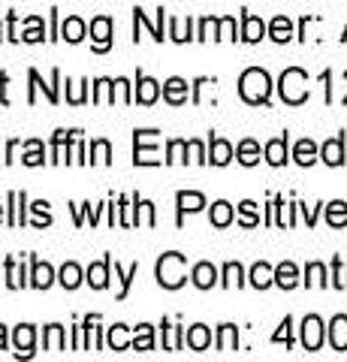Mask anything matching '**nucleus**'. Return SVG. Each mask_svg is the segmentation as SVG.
Masks as SVG:
<instances>
[{
    "label": "nucleus",
    "mask_w": 347,
    "mask_h": 362,
    "mask_svg": "<svg viewBox=\"0 0 347 362\" xmlns=\"http://www.w3.org/2000/svg\"><path fill=\"white\" fill-rule=\"evenodd\" d=\"M239 94H242L245 103H251V106L269 103V94H272V78H269V73L260 70V66H251V70H245L242 78H239Z\"/></svg>",
    "instance_id": "obj_1"
},
{
    "label": "nucleus",
    "mask_w": 347,
    "mask_h": 362,
    "mask_svg": "<svg viewBox=\"0 0 347 362\" xmlns=\"http://www.w3.org/2000/svg\"><path fill=\"white\" fill-rule=\"evenodd\" d=\"M187 281V259L184 254L170 251L158 259V284L163 290H178Z\"/></svg>",
    "instance_id": "obj_2"
},
{
    "label": "nucleus",
    "mask_w": 347,
    "mask_h": 362,
    "mask_svg": "<svg viewBox=\"0 0 347 362\" xmlns=\"http://www.w3.org/2000/svg\"><path fill=\"white\" fill-rule=\"evenodd\" d=\"M278 90H281V100L290 106H299L308 100V73L299 70V66H290V70L281 73V82H278Z\"/></svg>",
    "instance_id": "obj_3"
},
{
    "label": "nucleus",
    "mask_w": 347,
    "mask_h": 362,
    "mask_svg": "<svg viewBox=\"0 0 347 362\" xmlns=\"http://www.w3.org/2000/svg\"><path fill=\"white\" fill-rule=\"evenodd\" d=\"M133 142H136V157L133 163L136 166H158V130H136L133 133Z\"/></svg>",
    "instance_id": "obj_4"
},
{
    "label": "nucleus",
    "mask_w": 347,
    "mask_h": 362,
    "mask_svg": "<svg viewBox=\"0 0 347 362\" xmlns=\"http://www.w3.org/2000/svg\"><path fill=\"white\" fill-rule=\"evenodd\" d=\"M323 344V320L317 314H308L302 320V347L305 350H320Z\"/></svg>",
    "instance_id": "obj_5"
},
{
    "label": "nucleus",
    "mask_w": 347,
    "mask_h": 362,
    "mask_svg": "<svg viewBox=\"0 0 347 362\" xmlns=\"http://www.w3.org/2000/svg\"><path fill=\"white\" fill-rule=\"evenodd\" d=\"M91 40H94V52H109V45H112V18L109 16H97L91 21Z\"/></svg>",
    "instance_id": "obj_6"
},
{
    "label": "nucleus",
    "mask_w": 347,
    "mask_h": 362,
    "mask_svg": "<svg viewBox=\"0 0 347 362\" xmlns=\"http://www.w3.org/2000/svg\"><path fill=\"white\" fill-rule=\"evenodd\" d=\"M158 97H160V82H154L151 76H136V94H133V100L142 106H151V103H158Z\"/></svg>",
    "instance_id": "obj_7"
},
{
    "label": "nucleus",
    "mask_w": 347,
    "mask_h": 362,
    "mask_svg": "<svg viewBox=\"0 0 347 362\" xmlns=\"http://www.w3.org/2000/svg\"><path fill=\"white\" fill-rule=\"evenodd\" d=\"M175 202H178V223H182L184 214H194V211H203L206 209V197L196 194V190H178Z\"/></svg>",
    "instance_id": "obj_8"
},
{
    "label": "nucleus",
    "mask_w": 347,
    "mask_h": 362,
    "mask_svg": "<svg viewBox=\"0 0 347 362\" xmlns=\"http://www.w3.org/2000/svg\"><path fill=\"white\" fill-rule=\"evenodd\" d=\"M109 269H112V257H103L100 263H91L85 272V281L94 290H106L109 287Z\"/></svg>",
    "instance_id": "obj_9"
},
{
    "label": "nucleus",
    "mask_w": 347,
    "mask_h": 362,
    "mask_svg": "<svg viewBox=\"0 0 347 362\" xmlns=\"http://www.w3.org/2000/svg\"><path fill=\"white\" fill-rule=\"evenodd\" d=\"M33 341H37V329H33L30 323L16 326V332H13L16 356H30V354H33Z\"/></svg>",
    "instance_id": "obj_10"
},
{
    "label": "nucleus",
    "mask_w": 347,
    "mask_h": 362,
    "mask_svg": "<svg viewBox=\"0 0 347 362\" xmlns=\"http://www.w3.org/2000/svg\"><path fill=\"white\" fill-rule=\"evenodd\" d=\"M187 82L184 78H178V76H172V78H166L163 82V100L170 106H182V103H187Z\"/></svg>",
    "instance_id": "obj_11"
},
{
    "label": "nucleus",
    "mask_w": 347,
    "mask_h": 362,
    "mask_svg": "<svg viewBox=\"0 0 347 362\" xmlns=\"http://www.w3.org/2000/svg\"><path fill=\"white\" fill-rule=\"evenodd\" d=\"M233 145L227 139H220V136H211L208 139V163H215V166H227L233 160Z\"/></svg>",
    "instance_id": "obj_12"
},
{
    "label": "nucleus",
    "mask_w": 347,
    "mask_h": 362,
    "mask_svg": "<svg viewBox=\"0 0 347 362\" xmlns=\"http://www.w3.org/2000/svg\"><path fill=\"white\" fill-rule=\"evenodd\" d=\"M190 281H194L196 290H211L218 284V269L211 263H196L194 272H190Z\"/></svg>",
    "instance_id": "obj_13"
},
{
    "label": "nucleus",
    "mask_w": 347,
    "mask_h": 362,
    "mask_svg": "<svg viewBox=\"0 0 347 362\" xmlns=\"http://www.w3.org/2000/svg\"><path fill=\"white\" fill-rule=\"evenodd\" d=\"M33 269H30V287H37V290H49L54 284V269L49 263H40L37 257L30 259Z\"/></svg>",
    "instance_id": "obj_14"
},
{
    "label": "nucleus",
    "mask_w": 347,
    "mask_h": 362,
    "mask_svg": "<svg viewBox=\"0 0 347 362\" xmlns=\"http://www.w3.org/2000/svg\"><path fill=\"white\" fill-rule=\"evenodd\" d=\"M266 37V25H263V18H257L251 13H242V37L245 42H260Z\"/></svg>",
    "instance_id": "obj_15"
},
{
    "label": "nucleus",
    "mask_w": 347,
    "mask_h": 362,
    "mask_svg": "<svg viewBox=\"0 0 347 362\" xmlns=\"http://www.w3.org/2000/svg\"><path fill=\"white\" fill-rule=\"evenodd\" d=\"M320 157H323V163H329V166H341L344 163V136H335V139L323 142Z\"/></svg>",
    "instance_id": "obj_16"
},
{
    "label": "nucleus",
    "mask_w": 347,
    "mask_h": 362,
    "mask_svg": "<svg viewBox=\"0 0 347 362\" xmlns=\"http://www.w3.org/2000/svg\"><path fill=\"white\" fill-rule=\"evenodd\" d=\"M184 344H187L190 350H208V344H211V332H208V326L194 323V326H190V329L184 332Z\"/></svg>",
    "instance_id": "obj_17"
},
{
    "label": "nucleus",
    "mask_w": 347,
    "mask_h": 362,
    "mask_svg": "<svg viewBox=\"0 0 347 362\" xmlns=\"http://www.w3.org/2000/svg\"><path fill=\"white\" fill-rule=\"evenodd\" d=\"M329 344L332 350H347V317L335 314L329 323Z\"/></svg>",
    "instance_id": "obj_18"
},
{
    "label": "nucleus",
    "mask_w": 347,
    "mask_h": 362,
    "mask_svg": "<svg viewBox=\"0 0 347 362\" xmlns=\"http://www.w3.org/2000/svg\"><path fill=\"white\" fill-rule=\"evenodd\" d=\"M85 33H88V25H85L79 16H70L61 25V40H66V42H82Z\"/></svg>",
    "instance_id": "obj_19"
},
{
    "label": "nucleus",
    "mask_w": 347,
    "mask_h": 362,
    "mask_svg": "<svg viewBox=\"0 0 347 362\" xmlns=\"http://www.w3.org/2000/svg\"><path fill=\"white\" fill-rule=\"evenodd\" d=\"M263 154H266V160L272 166H284L287 163V133L278 136V139H272V142H266Z\"/></svg>",
    "instance_id": "obj_20"
},
{
    "label": "nucleus",
    "mask_w": 347,
    "mask_h": 362,
    "mask_svg": "<svg viewBox=\"0 0 347 362\" xmlns=\"http://www.w3.org/2000/svg\"><path fill=\"white\" fill-rule=\"evenodd\" d=\"M233 218H236V211H233V206L227 199H218L215 206H211V214H208V221L211 226H218V230H223V226H230Z\"/></svg>",
    "instance_id": "obj_21"
},
{
    "label": "nucleus",
    "mask_w": 347,
    "mask_h": 362,
    "mask_svg": "<svg viewBox=\"0 0 347 362\" xmlns=\"http://www.w3.org/2000/svg\"><path fill=\"white\" fill-rule=\"evenodd\" d=\"M272 284H275V269L269 266V263H254L251 266V287L266 290V287H272Z\"/></svg>",
    "instance_id": "obj_22"
},
{
    "label": "nucleus",
    "mask_w": 347,
    "mask_h": 362,
    "mask_svg": "<svg viewBox=\"0 0 347 362\" xmlns=\"http://www.w3.org/2000/svg\"><path fill=\"white\" fill-rule=\"evenodd\" d=\"M320 157V148L311 139H299L296 142V148H293V160L299 163V166H311Z\"/></svg>",
    "instance_id": "obj_23"
},
{
    "label": "nucleus",
    "mask_w": 347,
    "mask_h": 362,
    "mask_svg": "<svg viewBox=\"0 0 347 362\" xmlns=\"http://www.w3.org/2000/svg\"><path fill=\"white\" fill-rule=\"evenodd\" d=\"M269 37H272L275 42L293 40V21H290L287 16H275V18H272V25H269Z\"/></svg>",
    "instance_id": "obj_24"
},
{
    "label": "nucleus",
    "mask_w": 347,
    "mask_h": 362,
    "mask_svg": "<svg viewBox=\"0 0 347 362\" xmlns=\"http://www.w3.org/2000/svg\"><path fill=\"white\" fill-rule=\"evenodd\" d=\"M79 130H54V139H52V163H64V151L66 145L73 142V136Z\"/></svg>",
    "instance_id": "obj_25"
},
{
    "label": "nucleus",
    "mask_w": 347,
    "mask_h": 362,
    "mask_svg": "<svg viewBox=\"0 0 347 362\" xmlns=\"http://www.w3.org/2000/svg\"><path fill=\"white\" fill-rule=\"evenodd\" d=\"M275 284L281 290H293L299 284V269L293 263H281L275 269Z\"/></svg>",
    "instance_id": "obj_26"
},
{
    "label": "nucleus",
    "mask_w": 347,
    "mask_h": 362,
    "mask_svg": "<svg viewBox=\"0 0 347 362\" xmlns=\"http://www.w3.org/2000/svg\"><path fill=\"white\" fill-rule=\"evenodd\" d=\"M236 160H239L242 166L260 163V145H257L254 139H242V142H239V148H236Z\"/></svg>",
    "instance_id": "obj_27"
},
{
    "label": "nucleus",
    "mask_w": 347,
    "mask_h": 362,
    "mask_svg": "<svg viewBox=\"0 0 347 362\" xmlns=\"http://www.w3.org/2000/svg\"><path fill=\"white\" fill-rule=\"evenodd\" d=\"M239 347V329L233 323H223L218 329V350H223V354H230V350Z\"/></svg>",
    "instance_id": "obj_28"
},
{
    "label": "nucleus",
    "mask_w": 347,
    "mask_h": 362,
    "mask_svg": "<svg viewBox=\"0 0 347 362\" xmlns=\"http://www.w3.org/2000/svg\"><path fill=\"white\" fill-rule=\"evenodd\" d=\"M42 347H46V350H64L66 347L64 326H58V323L46 326V332H42Z\"/></svg>",
    "instance_id": "obj_29"
},
{
    "label": "nucleus",
    "mask_w": 347,
    "mask_h": 362,
    "mask_svg": "<svg viewBox=\"0 0 347 362\" xmlns=\"http://www.w3.org/2000/svg\"><path fill=\"white\" fill-rule=\"evenodd\" d=\"M25 194H21V190H18V194H16V190H13V194H9V226H21V223H25Z\"/></svg>",
    "instance_id": "obj_30"
},
{
    "label": "nucleus",
    "mask_w": 347,
    "mask_h": 362,
    "mask_svg": "<svg viewBox=\"0 0 347 362\" xmlns=\"http://www.w3.org/2000/svg\"><path fill=\"white\" fill-rule=\"evenodd\" d=\"M58 281H61L64 290H76V287L82 284V269L76 266V263H64V269L58 272Z\"/></svg>",
    "instance_id": "obj_31"
},
{
    "label": "nucleus",
    "mask_w": 347,
    "mask_h": 362,
    "mask_svg": "<svg viewBox=\"0 0 347 362\" xmlns=\"http://www.w3.org/2000/svg\"><path fill=\"white\" fill-rule=\"evenodd\" d=\"M106 341L112 350H127L133 347V341L127 338V326L124 323H115V326H109V335H106Z\"/></svg>",
    "instance_id": "obj_32"
},
{
    "label": "nucleus",
    "mask_w": 347,
    "mask_h": 362,
    "mask_svg": "<svg viewBox=\"0 0 347 362\" xmlns=\"http://www.w3.org/2000/svg\"><path fill=\"white\" fill-rule=\"evenodd\" d=\"M25 148L28 151H25V157H21V163H25V166H42V163H46V148H42L40 139H30Z\"/></svg>",
    "instance_id": "obj_33"
},
{
    "label": "nucleus",
    "mask_w": 347,
    "mask_h": 362,
    "mask_svg": "<svg viewBox=\"0 0 347 362\" xmlns=\"http://www.w3.org/2000/svg\"><path fill=\"white\" fill-rule=\"evenodd\" d=\"M163 326V332H166V338H163V347L166 350H182L184 347V329L182 326H170V323H160Z\"/></svg>",
    "instance_id": "obj_34"
},
{
    "label": "nucleus",
    "mask_w": 347,
    "mask_h": 362,
    "mask_svg": "<svg viewBox=\"0 0 347 362\" xmlns=\"http://www.w3.org/2000/svg\"><path fill=\"white\" fill-rule=\"evenodd\" d=\"M190 25H194L190 18H170V40H175V42L196 40V37H190Z\"/></svg>",
    "instance_id": "obj_35"
},
{
    "label": "nucleus",
    "mask_w": 347,
    "mask_h": 362,
    "mask_svg": "<svg viewBox=\"0 0 347 362\" xmlns=\"http://www.w3.org/2000/svg\"><path fill=\"white\" fill-rule=\"evenodd\" d=\"M6 287H28V281H25V269L16 266V257H6Z\"/></svg>",
    "instance_id": "obj_36"
},
{
    "label": "nucleus",
    "mask_w": 347,
    "mask_h": 362,
    "mask_svg": "<svg viewBox=\"0 0 347 362\" xmlns=\"http://www.w3.org/2000/svg\"><path fill=\"white\" fill-rule=\"evenodd\" d=\"M227 290H233V287H242L245 284V269L239 266V263H227L223 266V281H220Z\"/></svg>",
    "instance_id": "obj_37"
},
{
    "label": "nucleus",
    "mask_w": 347,
    "mask_h": 362,
    "mask_svg": "<svg viewBox=\"0 0 347 362\" xmlns=\"http://www.w3.org/2000/svg\"><path fill=\"white\" fill-rule=\"evenodd\" d=\"M305 284L308 287H327V266L323 263H308L305 266Z\"/></svg>",
    "instance_id": "obj_38"
},
{
    "label": "nucleus",
    "mask_w": 347,
    "mask_h": 362,
    "mask_svg": "<svg viewBox=\"0 0 347 362\" xmlns=\"http://www.w3.org/2000/svg\"><path fill=\"white\" fill-rule=\"evenodd\" d=\"M133 350H154V329L148 323L136 326V335H133Z\"/></svg>",
    "instance_id": "obj_39"
},
{
    "label": "nucleus",
    "mask_w": 347,
    "mask_h": 362,
    "mask_svg": "<svg viewBox=\"0 0 347 362\" xmlns=\"http://www.w3.org/2000/svg\"><path fill=\"white\" fill-rule=\"evenodd\" d=\"M327 223L329 226H344L347 223V202L344 199H335L327 206Z\"/></svg>",
    "instance_id": "obj_40"
},
{
    "label": "nucleus",
    "mask_w": 347,
    "mask_h": 362,
    "mask_svg": "<svg viewBox=\"0 0 347 362\" xmlns=\"http://www.w3.org/2000/svg\"><path fill=\"white\" fill-rule=\"evenodd\" d=\"M115 103V82L112 78H97L94 82V103Z\"/></svg>",
    "instance_id": "obj_41"
},
{
    "label": "nucleus",
    "mask_w": 347,
    "mask_h": 362,
    "mask_svg": "<svg viewBox=\"0 0 347 362\" xmlns=\"http://www.w3.org/2000/svg\"><path fill=\"white\" fill-rule=\"evenodd\" d=\"M187 139H172L166 145V163H187Z\"/></svg>",
    "instance_id": "obj_42"
},
{
    "label": "nucleus",
    "mask_w": 347,
    "mask_h": 362,
    "mask_svg": "<svg viewBox=\"0 0 347 362\" xmlns=\"http://www.w3.org/2000/svg\"><path fill=\"white\" fill-rule=\"evenodd\" d=\"M136 275H139V263H133L127 272L115 263V278L121 281V293H118V299H124V296H127V290H130V284H133V278H136Z\"/></svg>",
    "instance_id": "obj_43"
},
{
    "label": "nucleus",
    "mask_w": 347,
    "mask_h": 362,
    "mask_svg": "<svg viewBox=\"0 0 347 362\" xmlns=\"http://www.w3.org/2000/svg\"><path fill=\"white\" fill-rule=\"evenodd\" d=\"M91 163H112V145L106 139L91 142Z\"/></svg>",
    "instance_id": "obj_44"
},
{
    "label": "nucleus",
    "mask_w": 347,
    "mask_h": 362,
    "mask_svg": "<svg viewBox=\"0 0 347 362\" xmlns=\"http://www.w3.org/2000/svg\"><path fill=\"white\" fill-rule=\"evenodd\" d=\"M239 223H242V226H257V223H260V214H257V202H251V199L242 202V206H239Z\"/></svg>",
    "instance_id": "obj_45"
},
{
    "label": "nucleus",
    "mask_w": 347,
    "mask_h": 362,
    "mask_svg": "<svg viewBox=\"0 0 347 362\" xmlns=\"http://www.w3.org/2000/svg\"><path fill=\"white\" fill-rule=\"evenodd\" d=\"M42 33H46V28H42V18L33 16V18H28V30L21 33V40H25V42H40Z\"/></svg>",
    "instance_id": "obj_46"
},
{
    "label": "nucleus",
    "mask_w": 347,
    "mask_h": 362,
    "mask_svg": "<svg viewBox=\"0 0 347 362\" xmlns=\"http://www.w3.org/2000/svg\"><path fill=\"white\" fill-rule=\"evenodd\" d=\"M30 211L37 214L33 226H40V230H42V226H49V223H52V214H49V202H46V199H37V202L30 206Z\"/></svg>",
    "instance_id": "obj_47"
},
{
    "label": "nucleus",
    "mask_w": 347,
    "mask_h": 362,
    "mask_svg": "<svg viewBox=\"0 0 347 362\" xmlns=\"http://www.w3.org/2000/svg\"><path fill=\"white\" fill-rule=\"evenodd\" d=\"M218 21L220 18H203L196 30V40H218Z\"/></svg>",
    "instance_id": "obj_48"
},
{
    "label": "nucleus",
    "mask_w": 347,
    "mask_h": 362,
    "mask_svg": "<svg viewBox=\"0 0 347 362\" xmlns=\"http://www.w3.org/2000/svg\"><path fill=\"white\" fill-rule=\"evenodd\" d=\"M218 40H236V18L233 16H223L218 21Z\"/></svg>",
    "instance_id": "obj_49"
},
{
    "label": "nucleus",
    "mask_w": 347,
    "mask_h": 362,
    "mask_svg": "<svg viewBox=\"0 0 347 362\" xmlns=\"http://www.w3.org/2000/svg\"><path fill=\"white\" fill-rule=\"evenodd\" d=\"M332 287L347 290V269L341 266V259H339V257L332 259Z\"/></svg>",
    "instance_id": "obj_50"
},
{
    "label": "nucleus",
    "mask_w": 347,
    "mask_h": 362,
    "mask_svg": "<svg viewBox=\"0 0 347 362\" xmlns=\"http://www.w3.org/2000/svg\"><path fill=\"white\" fill-rule=\"evenodd\" d=\"M290 326H293V320H290V317H284V323H281V329H278L275 335H272V341L278 344V341H284L287 347L293 344V332H290Z\"/></svg>",
    "instance_id": "obj_51"
},
{
    "label": "nucleus",
    "mask_w": 347,
    "mask_h": 362,
    "mask_svg": "<svg viewBox=\"0 0 347 362\" xmlns=\"http://www.w3.org/2000/svg\"><path fill=\"white\" fill-rule=\"evenodd\" d=\"M187 148H190V154H194V160H196V163H208V154H206V148H203V142L190 139V142H187Z\"/></svg>",
    "instance_id": "obj_52"
},
{
    "label": "nucleus",
    "mask_w": 347,
    "mask_h": 362,
    "mask_svg": "<svg viewBox=\"0 0 347 362\" xmlns=\"http://www.w3.org/2000/svg\"><path fill=\"white\" fill-rule=\"evenodd\" d=\"M16 151H18V142L13 139V142L6 145V157H4V160H6V163H13V160H16Z\"/></svg>",
    "instance_id": "obj_53"
},
{
    "label": "nucleus",
    "mask_w": 347,
    "mask_h": 362,
    "mask_svg": "<svg viewBox=\"0 0 347 362\" xmlns=\"http://www.w3.org/2000/svg\"><path fill=\"white\" fill-rule=\"evenodd\" d=\"M0 350H6V326L0 323Z\"/></svg>",
    "instance_id": "obj_54"
},
{
    "label": "nucleus",
    "mask_w": 347,
    "mask_h": 362,
    "mask_svg": "<svg viewBox=\"0 0 347 362\" xmlns=\"http://www.w3.org/2000/svg\"><path fill=\"white\" fill-rule=\"evenodd\" d=\"M0 221H4V206H0Z\"/></svg>",
    "instance_id": "obj_55"
},
{
    "label": "nucleus",
    "mask_w": 347,
    "mask_h": 362,
    "mask_svg": "<svg viewBox=\"0 0 347 362\" xmlns=\"http://www.w3.org/2000/svg\"><path fill=\"white\" fill-rule=\"evenodd\" d=\"M0 40H4V33H0Z\"/></svg>",
    "instance_id": "obj_56"
}]
</instances>
